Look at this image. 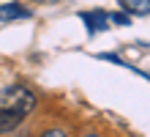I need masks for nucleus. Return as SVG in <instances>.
<instances>
[{"label": "nucleus", "instance_id": "obj_3", "mask_svg": "<svg viewBox=\"0 0 150 137\" xmlns=\"http://www.w3.org/2000/svg\"><path fill=\"white\" fill-rule=\"evenodd\" d=\"M30 16V8H25L22 3H0V22H14Z\"/></svg>", "mask_w": 150, "mask_h": 137}, {"label": "nucleus", "instance_id": "obj_1", "mask_svg": "<svg viewBox=\"0 0 150 137\" xmlns=\"http://www.w3.org/2000/svg\"><path fill=\"white\" fill-rule=\"evenodd\" d=\"M36 107V93L25 85H8L0 90V113L6 115H14V118H22Z\"/></svg>", "mask_w": 150, "mask_h": 137}, {"label": "nucleus", "instance_id": "obj_5", "mask_svg": "<svg viewBox=\"0 0 150 137\" xmlns=\"http://www.w3.org/2000/svg\"><path fill=\"white\" fill-rule=\"evenodd\" d=\"M38 137H68L63 129H47V132H41Z\"/></svg>", "mask_w": 150, "mask_h": 137}, {"label": "nucleus", "instance_id": "obj_7", "mask_svg": "<svg viewBox=\"0 0 150 137\" xmlns=\"http://www.w3.org/2000/svg\"><path fill=\"white\" fill-rule=\"evenodd\" d=\"M36 3H47V0H36Z\"/></svg>", "mask_w": 150, "mask_h": 137}, {"label": "nucleus", "instance_id": "obj_2", "mask_svg": "<svg viewBox=\"0 0 150 137\" xmlns=\"http://www.w3.org/2000/svg\"><path fill=\"white\" fill-rule=\"evenodd\" d=\"M79 16H82V22H85V27H87L90 33H101V30H107V25H109V14H107V11H101V8L82 11Z\"/></svg>", "mask_w": 150, "mask_h": 137}, {"label": "nucleus", "instance_id": "obj_6", "mask_svg": "<svg viewBox=\"0 0 150 137\" xmlns=\"http://www.w3.org/2000/svg\"><path fill=\"white\" fill-rule=\"evenodd\" d=\"M82 137H98V134H82Z\"/></svg>", "mask_w": 150, "mask_h": 137}, {"label": "nucleus", "instance_id": "obj_4", "mask_svg": "<svg viewBox=\"0 0 150 137\" xmlns=\"http://www.w3.org/2000/svg\"><path fill=\"white\" fill-rule=\"evenodd\" d=\"M120 8L126 14H137V16H147L150 14V0H117Z\"/></svg>", "mask_w": 150, "mask_h": 137}]
</instances>
